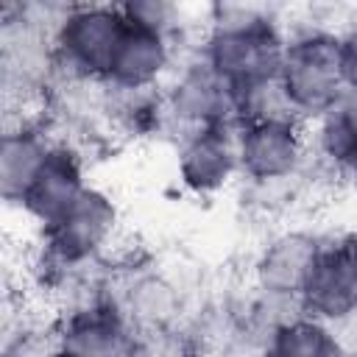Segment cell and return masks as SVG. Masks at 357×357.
I'll list each match as a JSON object with an SVG mask.
<instances>
[{
    "mask_svg": "<svg viewBox=\"0 0 357 357\" xmlns=\"http://www.w3.org/2000/svg\"><path fill=\"white\" fill-rule=\"evenodd\" d=\"M298 310L332 326L357 318V262L349 237L324 243L298 296Z\"/></svg>",
    "mask_w": 357,
    "mask_h": 357,
    "instance_id": "9",
    "label": "cell"
},
{
    "mask_svg": "<svg viewBox=\"0 0 357 357\" xmlns=\"http://www.w3.org/2000/svg\"><path fill=\"white\" fill-rule=\"evenodd\" d=\"M123 315L131 321V326L139 332H156L167 326L176 315V293L173 287L159 276H139L126 287L123 298H112Z\"/></svg>",
    "mask_w": 357,
    "mask_h": 357,
    "instance_id": "16",
    "label": "cell"
},
{
    "mask_svg": "<svg viewBox=\"0 0 357 357\" xmlns=\"http://www.w3.org/2000/svg\"><path fill=\"white\" fill-rule=\"evenodd\" d=\"M310 151L332 170L357 176V92H346L335 112L312 123Z\"/></svg>",
    "mask_w": 357,
    "mask_h": 357,
    "instance_id": "15",
    "label": "cell"
},
{
    "mask_svg": "<svg viewBox=\"0 0 357 357\" xmlns=\"http://www.w3.org/2000/svg\"><path fill=\"white\" fill-rule=\"evenodd\" d=\"M337 53H340V73L346 92H357V22L337 33Z\"/></svg>",
    "mask_w": 357,
    "mask_h": 357,
    "instance_id": "18",
    "label": "cell"
},
{
    "mask_svg": "<svg viewBox=\"0 0 357 357\" xmlns=\"http://www.w3.org/2000/svg\"><path fill=\"white\" fill-rule=\"evenodd\" d=\"M139 343L142 340L123 310L112 298L98 296L73 307L61 318L53 349L67 357H128Z\"/></svg>",
    "mask_w": 357,
    "mask_h": 357,
    "instance_id": "7",
    "label": "cell"
},
{
    "mask_svg": "<svg viewBox=\"0 0 357 357\" xmlns=\"http://www.w3.org/2000/svg\"><path fill=\"white\" fill-rule=\"evenodd\" d=\"M346 354L349 346L337 335V326L296 310L279 318L268 329L262 357H346Z\"/></svg>",
    "mask_w": 357,
    "mask_h": 357,
    "instance_id": "14",
    "label": "cell"
},
{
    "mask_svg": "<svg viewBox=\"0 0 357 357\" xmlns=\"http://www.w3.org/2000/svg\"><path fill=\"white\" fill-rule=\"evenodd\" d=\"M276 84L287 112L307 126L335 112L346 98L337 33L326 28H304L290 33Z\"/></svg>",
    "mask_w": 357,
    "mask_h": 357,
    "instance_id": "2",
    "label": "cell"
},
{
    "mask_svg": "<svg viewBox=\"0 0 357 357\" xmlns=\"http://www.w3.org/2000/svg\"><path fill=\"white\" fill-rule=\"evenodd\" d=\"M178 184L192 195H215L240 176L237 126H212L181 134L176 151Z\"/></svg>",
    "mask_w": 357,
    "mask_h": 357,
    "instance_id": "10",
    "label": "cell"
},
{
    "mask_svg": "<svg viewBox=\"0 0 357 357\" xmlns=\"http://www.w3.org/2000/svg\"><path fill=\"white\" fill-rule=\"evenodd\" d=\"M310 156L307 123L282 117H254L237 126V159L240 176L254 184H279L293 178Z\"/></svg>",
    "mask_w": 357,
    "mask_h": 357,
    "instance_id": "4",
    "label": "cell"
},
{
    "mask_svg": "<svg viewBox=\"0 0 357 357\" xmlns=\"http://www.w3.org/2000/svg\"><path fill=\"white\" fill-rule=\"evenodd\" d=\"M128 28L123 6H70L50 33L53 64L75 81L103 84Z\"/></svg>",
    "mask_w": 357,
    "mask_h": 357,
    "instance_id": "3",
    "label": "cell"
},
{
    "mask_svg": "<svg viewBox=\"0 0 357 357\" xmlns=\"http://www.w3.org/2000/svg\"><path fill=\"white\" fill-rule=\"evenodd\" d=\"M326 240L307 229H284L273 234L254 259V284L271 304L298 310V296Z\"/></svg>",
    "mask_w": 357,
    "mask_h": 357,
    "instance_id": "8",
    "label": "cell"
},
{
    "mask_svg": "<svg viewBox=\"0 0 357 357\" xmlns=\"http://www.w3.org/2000/svg\"><path fill=\"white\" fill-rule=\"evenodd\" d=\"M165 117L181 126V134L212 126H240L237 92L201 59H192L170 73L162 92Z\"/></svg>",
    "mask_w": 357,
    "mask_h": 357,
    "instance_id": "5",
    "label": "cell"
},
{
    "mask_svg": "<svg viewBox=\"0 0 357 357\" xmlns=\"http://www.w3.org/2000/svg\"><path fill=\"white\" fill-rule=\"evenodd\" d=\"M89 190L86 181V165L78 148H73L70 142H59L53 145V151L47 153L45 165L39 167L33 184L28 187L20 209L36 220L42 229L53 226L84 192Z\"/></svg>",
    "mask_w": 357,
    "mask_h": 357,
    "instance_id": "12",
    "label": "cell"
},
{
    "mask_svg": "<svg viewBox=\"0 0 357 357\" xmlns=\"http://www.w3.org/2000/svg\"><path fill=\"white\" fill-rule=\"evenodd\" d=\"M173 61H176L173 33L128 20L106 86L114 92H153L176 70Z\"/></svg>",
    "mask_w": 357,
    "mask_h": 357,
    "instance_id": "11",
    "label": "cell"
},
{
    "mask_svg": "<svg viewBox=\"0 0 357 357\" xmlns=\"http://www.w3.org/2000/svg\"><path fill=\"white\" fill-rule=\"evenodd\" d=\"M287 33L282 25L254 8H226L209 25L201 59L237 92L240 103L276 84Z\"/></svg>",
    "mask_w": 357,
    "mask_h": 357,
    "instance_id": "1",
    "label": "cell"
},
{
    "mask_svg": "<svg viewBox=\"0 0 357 357\" xmlns=\"http://www.w3.org/2000/svg\"><path fill=\"white\" fill-rule=\"evenodd\" d=\"M42 357H67V354H64V351H59V349H50V351H47V354H42Z\"/></svg>",
    "mask_w": 357,
    "mask_h": 357,
    "instance_id": "21",
    "label": "cell"
},
{
    "mask_svg": "<svg viewBox=\"0 0 357 357\" xmlns=\"http://www.w3.org/2000/svg\"><path fill=\"white\" fill-rule=\"evenodd\" d=\"M120 209L112 195L92 187L45 231L47 257L61 268H81L98 259L114 240Z\"/></svg>",
    "mask_w": 357,
    "mask_h": 357,
    "instance_id": "6",
    "label": "cell"
},
{
    "mask_svg": "<svg viewBox=\"0 0 357 357\" xmlns=\"http://www.w3.org/2000/svg\"><path fill=\"white\" fill-rule=\"evenodd\" d=\"M354 332H357V318H354ZM354 349H357V335H354Z\"/></svg>",
    "mask_w": 357,
    "mask_h": 357,
    "instance_id": "23",
    "label": "cell"
},
{
    "mask_svg": "<svg viewBox=\"0 0 357 357\" xmlns=\"http://www.w3.org/2000/svg\"><path fill=\"white\" fill-rule=\"evenodd\" d=\"M346 357H357V349H354V346H349V354H346Z\"/></svg>",
    "mask_w": 357,
    "mask_h": 357,
    "instance_id": "22",
    "label": "cell"
},
{
    "mask_svg": "<svg viewBox=\"0 0 357 357\" xmlns=\"http://www.w3.org/2000/svg\"><path fill=\"white\" fill-rule=\"evenodd\" d=\"M349 245H351V254H354V262H357V234L349 237Z\"/></svg>",
    "mask_w": 357,
    "mask_h": 357,
    "instance_id": "20",
    "label": "cell"
},
{
    "mask_svg": "<svg viewBox=\"0 0 357 357\" xmlns=\"http://www.w3.org/2000/svg\"><path fill=\"white\" fill-rule=\"evenodd\" d=\"M123 11L131 22L148 25V28H159L173 33L176 28V6L170 3H159V0H137V3H123Z\"/></svg>",
    "mask_w": 357,
    "mask_h": 357,
    "instance_id": "17",
    "label": "cell"
},
{
    "mask_svg": "<svg viewBox=\"0 0 357 357\" xmlns=\"http://www.w3.org/2000/svg\"><path fill=\"white\" fill-rule=\"evenodd\" d=\"M53 145L56 139L36 120L22 117L20 123L6 128L0 139V190L8 204H22Z\"/></svg>",
    "mask_w": 357,
    "mask_h": 357,
    "instance_id": "13",
    "label": "cell"
},
{
    "mask_svg": "<svg viewBox=\"0 0 357 357\" xmlns=\"http://www.w3.org/2000/svg\"><path fill=\"white\" fill-rule=\"evenodd\" d=\"M128 357H159V354H156L153 349H148L145 343H139V349H137L134 354H128Z\"/></svg>",
    "mask_w": 357,
    "mask_h": 357,
    "instance_id": "19",
    "label": "cell"
}]
</instances>
